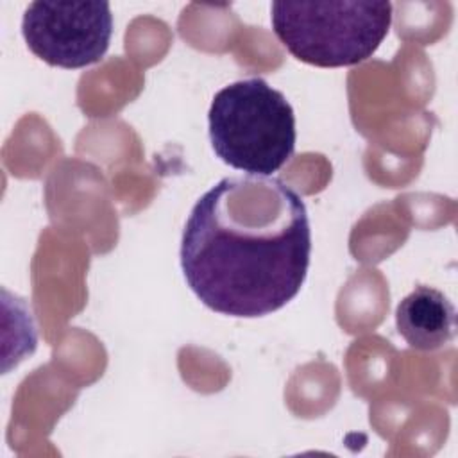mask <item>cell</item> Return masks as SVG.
Returning <instances> with one entry per match:
<instances>
[{
  "label": "cell",
  "mask_w": 458,
  "mask_h": 458,
  "mask_svg": "<svg viewBox=\"0 0 458 458\" xmlns=\"http://www.w3.org/2000/svg\"><path fill=\"white\" fill-rule=\"evenodd\" d=\"M311 229L302 197L272 175H231L193 206L181 267L209 310L242 318L288 304L306 279Z\"/></svg>",
  "instance_id": "6da1fadb"
},
{
  "label": "cell",
  "mask_w": 458,
  "mask_h": 458,
  "mask_svg": "<svg viewBox=\"0 0 458 458\" xmlns=\"http://www.w3.org/2000/svg\"><path fill=\"white\" fill-rule=\"evenodd\" d=\"M215 154L249 175H272L295 150V114L286 97L261 77L222 88L209 106Z\"/></svg>",
  "instance_id": "7a4b0ae2"
},
{
  "label": "cell",
  "mask_w": 458,
  "mask_h": 458,
  "mask_svg": "<svg viewBox=\"0 0 458 458\" xmlns=\"http://www.w3.org/2000/svg\"><path fill=\"white\" fill-rule=\"evenodd\" d=\"M272 29L299 61L320 68L369 59L392 23L390 2H274Z\"/></svg>",
  "instance_id": "3957f363"
},
{
  "label": "cell",
  "mask_w": 458,
  "mask_h": 458,
  "mask_svg": "<svg viewBox=\"0 0 458 458\" xmlns=\"http://www.w3.org/2000/svg\"><path fill=\"white\" fill-rule=\"evenodd\" d=\"M29 50L50 66L84 68L104 57L113 36L107 2L29 4L21 20Z\"/></svg>",
  "instance_id": "277c9868"
},
{
  "label": "cell",
  "mask_w": 458,
  "mask_h": 458,
  "mask_svg": "<svg viewBox=\"0 0 458 458\" xmlns=\"http://www.w3.org/2000/svg\"><path fill=\"white\" fill-rule=\"evenodd\" d=\"M397 333L419 351H435L454 338L456 310L438 290L419 284L395 310Z\"/></svg>",
  "instance_id": "5b68a950"
}]
</instances>
